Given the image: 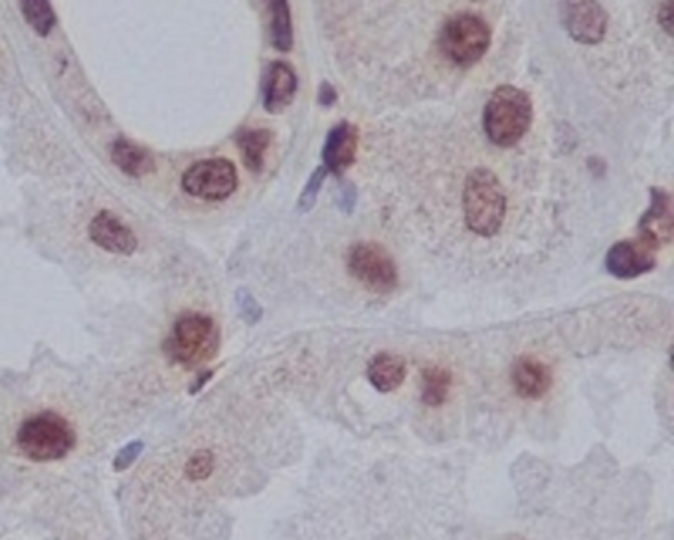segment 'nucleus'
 <instances>
[{
	"label": "nucleus",
	"instance_id": "nucleus-1",
	"mask_svg": "<svg viewBox=\"0 0 674 540\" xmlns=\"http://www.w3.org/2000/svg\"><path fill=\"white\" fill-rule=\"evenodd\" d=\"M463 214L467 228L493 238L501 232L506 218V194L499 177L489 169H475L463 188Z\"/></svg>",
	"mask_w": 674,
	"mask_h": 540
},
{
	"label": "nucleus",
	"instance_id": "nucleus-2",
	"mask_svg": "<svg viewBox=\"0 0 674 540\" xmlns=\"http://www.w3.org/2000/svg\"><path fill=\"white\" fill-rule=\"evenodd\" d=\"M534 107L530 95L516 86H501L485 105L483 127L497 147H514L530 129Z\"/></svg>",
	"mask_w": 674,
	"mask_h": 540
},
{
	"label": "nucleus",
	"instance_id": "nucleus-3",
	"mask_svg": "<svg viewBox=\"0 0 674 540\" xmlns=\"http://www.w3.org/2000/svg\"><path fill=\"white\" fill-rule=\"evenodd\" d=\"M16 444L32 461H56L66 457L74 448L76 434L64 418L44 412L20 426Z\"/></svg>",
	"mask_w": 674,
	"mask_h": 540
},
{
	"label": "nucleus",
	"instance_id": "nucleus-4",
	"mask_svg": "<svg viewBox=\"0 0 674 540\" xmlns=\"http://www.w3.org/2000/svg\"><path fill=\"white\" fill-rule=\"evenodd\" d=\"M491 40V28L481 16L461 12L443 26L439 48L447 60L461 68H469L489 52Z\"/></svg>",
	"mask_w": 674,
	"mask_h": 540
},
{
	"label": "nucleus",
	"instance_id": "nucleus-5",
	"mask_svg": "<svg viewBox=\"0 0 674 540\" xmlns=\"http://www.w3.org/2000/svg\"><path fill=\"white\" fill-rule=\"evenodd\" d=\"M167 347L172 359L182 364H196L216 353L218 331L210 317L190 313L174 323Z\"/></svg>",
	"mask_w": 674,
	"mask_h": 540
},
{
	"label": "nucleus",
	"instance_id": "nucleus-6",
	"mask_svg": "<svg viewBox=\"0 0 674 540\" xmlns=\"http://www.w3.org/2000/svg\"><path fill=\"white\" fill-rule=\"evenodd\" d=\"M348 271L366 289L374 293H390L398 287V268L394 258L374 242H360L350 248Z\"/></svg>",
	"mask_w": 674,
	"mask_h": 540
},
{
	"label": "nucleus",
	"instance_id": "nucleus-7",
	"mask_svg": "<svg viewBox=\"0 0 674 540\" xmlns=\"http://www.w3.org/2000/svg\"><path fill=\"white\" fill-rule=\"evenodd\" d=\"M182 188L194 198L226 200L238 188L236 165L228 159L198 161L182 175Z\"/></svg>",
	"mask_w": 674,
	"mask_h": 540
},
{
	"label": "nucleus",
	"instance_id": "nucleus-8",
	"mask_svg": "<svg viewBox=\"0 0 674 540\" xmlns=\"http://www.w3.org/2000/svg\"><path fill=\"white\" fill-rule=\"evenodd\" d=\"M562 22L566 32L578 44L595 46L607 34V12L597 0H564Z\"/></svg>",
	"mask_w": 674,
	"mask_h": 540
},
{
	"label": "nucleus",
	"instance_id": "nucleus-9",
	"mask_svg": "<svg viewBox=\"0 0 674 540\" xmlns=\"http://www.w3.org/2000/svg\"><path fill=\"white\" fill-rule=\"evenodd\" d=\"M655 252L657 250L641 238L623 240L611 246V250L607 252L605 268L617 279H635L655 268Z\"/></svg>",
	"mask_w": 674,
	"mask_h": 540
},
{
	"label": "nucleus",
	"instance_id": "nucleus-10",
	"mask_svg": "<svg viewBox=\"0 0 674 540\" xmlns=\"http://www.w3.org/2000/svg\"><path fill=\"white\" fill-rule=\"evenodd\" d=\"M674 214L671 194L663 188H651V206L639 222V238L659 250L673 238Z\"/></svg>",
	"mask_w": 674,
	"mask_h": 540
},
{
	"label": "nucleus",
	"instance_id": "nucleus-11",
	"mask_svg": "<svg viewBox=\"0 0 674 540\" xmlns=\"http://www.w3.org/2000/svg\"><path fill=\"white\" fill-rule=\"evenodd\" d=\"M89 236L91 240L111 254L129 256L137 250V236L129 226L121 222L119 216H115L109 210H101L89 224Z\"/></svg>",
	"mask_w": 674,
	"mask_h": 540
},
{
	"label": "nucleus",
	"instance_id": "nucleus-12",
	"mask_svg": "<svg viewBox=\"0 0 674 540\" xmlns=\"http://www.w3.org/2000/svg\"><path fill=\"white\" fill-rule=\"evenodd\" d=\"M356 151H358V129L352 123L342 121L327 135V141L323 145V163H325L323 167L327 169V173L340 177L354 165Z\"/></svg>",
	"mask_w": 674,
	"mask_h": 540
},
{
	"label": "nucleus",
	"instance_id": "nucleus-13",
	"mask_svg": "<svg viewBox=\"0 0 674 540\" xmlns=\"http://www.w3.org/2000/svg\"><path fill=\"white\" fill-rule=\"evenodd\" d=\"M297 93V74L291 64L287 62H273L267 70L265 84H263V107L269 113H279Z\"/></svg>",
	"mask_w": 674,
	"mask_h": 540
},
{
	"label": "nucleus",
	"instance_id": "nucleus-14",
	"mask_svg": "<svg viewBox=\"0 0 674 540\" xmlns=\"http://www.w3.org/2000/svg\"><path fill=\"white\" fill-rule=\"evenodd\" d=\"M512 384L524 398H540L550 390L552 374L540 360L522 357L512 366Z\"/></svg>",
	"mask_w": 674,
	"mask_h": 540
},
{
	"label": "nucleus",
	"instance_id": "nucleus-15",
	"mask_svg": "<svg viewBox=\"0 0 674 540\" xmlns=\"http://www.w3.org/2000/svg\"><path fill=\"white\" fill-rule=\"evenodd\" d=\"M111 161L121 173H125L127 177H135V179L151 175L157 169L155 157L147 149L123 137H119L111 145Z\"/></svg>",
	"mask_w": 674,
	"mask_h": 540
},
{
	"label": "nucleus",
	"instance_id": "nucleus-16",
	"mask_svg": "<svg viewBox=\"0 0 674 540\" xmlns=\"http://www.w3.org/2000/svg\"><path fill=\"white\" fill-rule=\"evenodd\" d=\"M368 380L380 392H392L406 380V362L398 355L380 353L368 364Z\"/></svg>",
	"mask_w": 674,
	"mask_h": 540
},
{
	"label": "nucleus",
	"instance_id": "nucleus-17",
	"mask_svg": "<svg viewBox=\"0 0 674 540\" xmlns=\"http://www.w3.org/2000/svg\"><path fill=\"white\" fill-rule=\"evenodd\" d=\"M271 16V42L279 52L293 48V18L289 0H267Z\"/></svg>",
	"mask_w": 674,
	"mask_h": 540
},
{
	"label": "nucleus",
	"instance_id": "nucleus-18",
	"mask_svg": "<svg viewBox=\"0 0 674 540\" xmlns=\"http://www.w3.org/2000/svg\"><path fill=\"white\" fill-rule=\"evenodd\" d=\"M271 131L269 129H250L244 131L238 139V147L242 151V159L244 165L252 171V173H261L263 165H265V155L271 147Z\"/></svg>",
	"mask_w": 674,
	"mask_h": 540
},
{
	"label": "nucleus",
	"instance_id": "nucleus-19",
	"mask_svg": "<svg viewBox=\"0 0 674 540\" xmlns=\"http://www.w3.org/2000/svg\"><path fill=\"white\" fill-rule=\"evenodd\" d=\"M20 10L36 34L48 36L56 24V12L50 0H20Z\"/></svg>",
	"mask_w": 674,
	"mask_h": 540
},
{
	"label": "nucleus",
	"instance_id": "nucleus-20",
	"mask_svg": "<svg viewBox=\"0 0 674 540\" xmlns=\"http://www.w3.org/2000/svg\"><path fill=\"white\" fill-rule=\"evenodd\" d=\"M451 388V374L445 368H427L423 376V400L429 406L445 402Z\"/></svg>",
	"mask_w": 674,
	"mask_h": 540
},
{
	"label": "nucleus",
	"instance_id": "nucleus-21",
	"mask_svg": "<svg viewBox=\"0 0 674 540\" xmlns=\"http://www.w3.org/2000/svg\"><path fill=\"white\" fill-rule=\"evenodd\" d=\"M325 177H327V169L325 167H319L315 169V173L311 175V179L307 180L303 192H301V198H299V212H309L317 198H319V192L323 188V182H325Z\"/></svg>",
	"mask_w": 674,
	"mask_h": 540
},
{
	"label": "nucleus",
	"instance_id": "nucleus-22",
	"mask_svg": "<svg viewBox=\"0 0 674 540\" xmlns=\"http://www.w3.org/2000/svg\"><path fill=\"white\" fill-rule=\"evenodd\" d=\"M214 467V457L210 451H198L196 455H192V459L186 465V475L192 481H202L212 473Z\"/></svg>",
	"mask_w": 674,
	"mask_h": 540
},
{
	"label": "nucleus",
	"instance_id": "nucleus-23",
	"mask_svg": "<svg viewBox=\"0 0 674 540\" xmlns=\"http://www.w3.org/2000/svg\"><path fill=\"white\" fill-rule=\"evenodd\" d=\"M238 305H240V313L248 323H257L261 319V307L259 303L253 299L248 291H240L238 293Z\"/></svg>",
	"mask_w": 674,
	"mask_h": 540
},
{
	"label": "nucleus",
	"instance_id": "nucleus-24",
	"mask_svg": "<svg viewBox=\"0 0 674 540\" xmlns=\"http://www.w3.org/2000/svg\"><path fill=\"white\" fill-rule=\"evenodd\" d=\"M141 451H143V444H141V442H133V444L125 446L123 450L117 453V457H115V461H113L115 469H117V471H125L129 465L135 463V459L141 455Z\"/></svg>",
	"mask_w": 674,
	"mask_h": 540
},
{
	"label": "nucleus",
	"instance_id": "nucleus-25",
	"mask_svg": "<svg viewBox=\"0 0 674 540\" xmlns=\"http://www.w3.org/2000/svg\"><path fill=\"white\" fill-rule=\"evenodd\" d=\"M340 192H342V196H340V202H338L340 210H344V212H352V208H354V202H356V192H354L352 184H344V186L340 188Z\"/></svg>",
	"mask_w": 674,
	"mask_h": 540
},
{
	"label": "nucleus",
	"instance_id": "nucleus-26",
	"mask_svg": "<svg viewBox=\"0 0 674 540\" xmlns=\"http://www.w3.org/2000/svg\"><path fill=\"white\" fill-rule=\"evenodd\" d=\"M673 0H665L663 6H661V12H659V24L665 28L667 34H671L673 30Z\"/></svg>",
	"mask_w": 674,
	"mask_h": 540
},
{
	"label": "nucleus",
	"instance_id": "nucleus-27",
	"mask_svg": "<svg viewBox=\"0 0 674 540\" xmlns=\"http://www.w3.org/2000/svg\"><path fill=\"white\" fill-rule=\"evenodd\" d=\"M319 103L323 107H331V105L337 103V91H335V88L331 84H327V82L321 84V88H319Z\"/></svg>",
	"mask_w": 674,
	"mask_h": 540
}]
</instances>
